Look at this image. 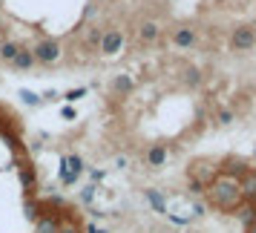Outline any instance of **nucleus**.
I'll return each instance as SVG.
<instances>
[{
  "mask_svg": "<svg viewBox=\"0 0 256 233\" xmlns=\"http://www.w3.org/2000/svg\"><path fill=\"white\" fill-rule=\"evenodd\" d=\"M0 233H90L78 204L40 184L18 124L0 110Z\"/></svg>",
  "mask_w": 256,
  "mask_h": 233,
  "instance_id": "1",
  "label": "nucleus"
},
{
  "mask_svg": "<svg viewBox=\"0 0 256 233\" xmlns=\"http://www.w3.org/2000/svg\"><path fill=\"white\" fill-rule=\"evenodd\" d=\"M187 190L198 198V208L224 219H239L256 198V167L239 156L198 158L187 167Z\"/></svg>",
  "mask_w": 256,
  "mask_h": 233,
  "instance_id": "2",
  "label": "nucleus"
},
{
  "mask_svg": "<svg viewBox=\"0 0 256 233\" xmlns=\"http://www.w3.org/2000/svg\"><path fill=\"white\" fill-rule=\"evenodd\" d=\"M26 52H32L35 64H44V66H52V64H58L64 58V46H60L58 40H52V38H40L35 46L26 49Z\"/></svg>",
  "mask_w": 256,
  "mask_h": 233,
  "instance_id": "3",
  "label": "nucleus"
},
{
  "mask_svg": "<svg viewBox=\"0 0 256 233\" xmlns=\"http://www.w3.org/2000/svg\"><path fill=\"white\" fill-rule=\"evenodd\" d=\"M130 233H208L202 228H190L184 222H152V224H141Z\"/></svg>",
  "mask_w": 256,
  "mask_h": 233,
  "instance_id": "4",
  "label": "nucleus"
},
{
  "mask_svg": "<svg viewBox=\"0 0 256 233\" xmlns=\"http://www.w3.org/2000/svg\"><path fill=\"white\" fill-rule=\"evenodd\" d=\"M230 44H233L236 52H248V49H254L256 46V29L254 26H239V29H233Z\"/></svg>",
  "mask_w": 256,
  "mask_h": 233,
  "instance_id": "5",
  "label": "nucleus"
},
{
  "mask_svg": "<svg viewBox=\"0 0 256 233\" xmlns=\"http://www.w3.org/2000/svg\"><path fill=\"white\" fill-rule=\"evenodd\" d=\"M124 46V32L121 29H106L104 40H101V55H118Z\"/></svg>",
  "mask_w": 256,
  "mask_h": 233,
  "instance_id": "6",
  "label": "nucleus"
},
{
  "mask_svg": "<svg viewBox=\"0 0 256 233\" xmlns=\"http://www.w3.org/2000/svg\"><path fill=\"white\" fill-rule=\"evenodd\" d=\"M173 44H176L178 49L196 46V32H193L190 26H182V29H176V32H173Z\"/></svg>",
  "mask_w": 256,
  "mask_h": 233,
  "instance_id": "7",
  "label": "nucleus"
},
{
  "mask_svg": "<svg viewBox=\"0 0 256 233\" xmlns=\"http://www.w3.org/2000/svg\"><path fill=\"white\" fill-rule=\"evenodd\" d=\"M158 35H162V26L156 24V20H144V24L138 26L141 44H156V40H158Z\"/></svg>",
  "mask_w": 256,
  "mask_h": 233,
  "instance_id": "8",
  "label": "nucleus"
},
{
  "mask_svg": "<svg viewBox=\"0 0 256 233\" xmlns=\"http://www.w3.org/2000/svg\"><path fill=\"white\" fill-rule=\"evenodd\" d=\"M239 224H242V233H256V198L244 208V213L239 216Z\"/></svg>",
  "mask_w": 256,
  "mask_h": 233,
  "instance_id": "9",
  "label": "nucleus"
}]
</instances>
